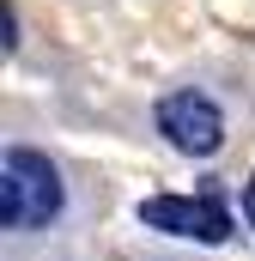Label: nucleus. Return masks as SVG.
Wrapping results in <instances>:
<instances>
[{
  "label": "nucleus",
  "instance_id": "4",
  "mask_svg": "<svg viewBox=\"0 0 255 261\" xmlns=\"http://www.w3.org/2000/svg\"><path fill=\"white\" fill-rule=\"evenodd\" d=\"M6 49H18V6L6 0Z\"/></svg>",
  "mask_w": 255,
  "mask_h": 261
},
{
  "label": "nucleus",
  "instance_id": "2",
  "mask_svg": "<svg viewBox=\"0 0 255 261\" xmlns=\"http://www.w3.org/2000/svg\"><path fill=\"white\" fill-rule=\"evenodd\" d=\"M140 225L152 231H170V237H189V243H231V213L219 195H152L140 200Z\"/></svg>",
  "mask_w": 255,
  "mask_h": 261
},
{
  "label": "nucleus",
  "instance_id": "3",
  "mask_svg": "<svg viewBox=\"0 0 255 261\" xmlns=\"http://www.w3.org/2000/svg\"><path fill=\"white\" fill-rule=\"evenodd\" d=\"M158 134L183 152V158H213L225 146V110L207 91H170L158 103Z\"/></svg>",
  "mask_w": 255,
  "mask_h": 261
},
{
  "label": "nucleus",
  "instance_id": "1",
  "mask_svg": "<svg viewBox=\"0 0 255 261\" xmlns=\"http://www.w3.org/2000/svg\"><path fill=\"white\" fill-rule=\"evenodd\" d=\"M61 206H67L61 170H55L43 152L12 146L6 164H0V225H6V231H37V225H49Z\"/></svg>",
  "mask_w": 255,
  "mask_h": 261
},
{
  "label": "nucleus",
  "instance_id": "5",
  "mask_svg": "<svg viewBox=\"0 0 255 261\" xmlns=\"http://www.w3.org/2000/svg\"><path fill=\"white\" fill-rule=\"evenodd\" d=\"M243 213H249V225H255V176L243 182Z\"/></svg>",
  "mask_w": 255,
  "mask_h": 261
}]
</instances>
